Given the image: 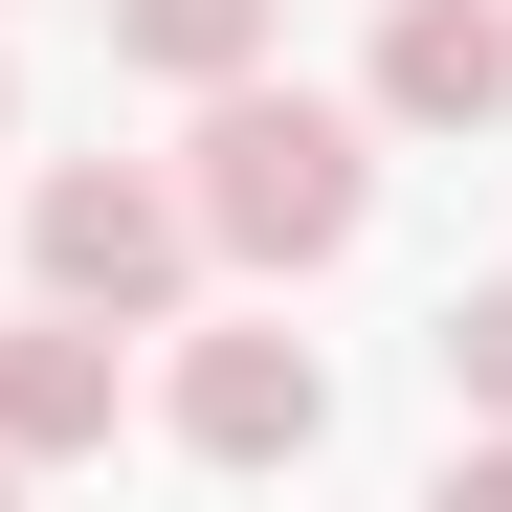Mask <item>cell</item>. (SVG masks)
Returning a JSON list of instances; mask_svg holds the SVG:
<instances>
[{
	"mask_svg": "<svg viewBox=\"0 0 512 512\" xmlns=\"http://www.w3.org/2000/svg\"><path fill=\"white\" fill-rule=\"evenodd\" d=\"M0 134H23V67H0Z\"/></svg>",
	"mask_w": 512,
	"mask_h": 512,
	"instance_id": "obj_9",
	"label": "cell"
},
{
	"mask_svg": "<svg viewBox=\"0 0 512 512\" xmlns=\"http://www.w3.org/2000/svg\"><path fill=\"white\" fill-rule=\"evenodd\" d=\"M23 268H45V312H112V334H156V312H179V268H201V201H179V179H134V156H45Z\"/></svg>",
	"mask_w": 512,
	"mask_h": 512,
	"instance_id": "obj_2",
	"label": "cell"
},
{
	"mask_svg": "<svg viewBox=\"0 0 512 512\" xmlns=\"http://www.w3.org/2000/svg\"><path fill=\"white\" fill-rule=\"evenodd\" d=\"M446 401H468V423H512V290H468V312H446Z\"/></svg>",
	"mask_w": 512,
	"mask_h": 512,
	"instance_id": "obj_7",
	"label": "cell"
},
{
	"mask_svg": "<svg viewBox=\"0 0 512 512\" xmlns=\"http://www.w3.org/2000/svg\"><path fill=\"white\" fill-rule=\"evenodd\" d=\"M179 446H201V468H312V446H334L312 334H179Z\"/></svg>",
	"mask_w": 512,
	"mask_h": 512,
	"instance_id": "obj_3",
	"label": "cell"
},
{
	"mask_svg": "<svg viewBox=\"0 0 512 512\" xmlns=\"http://www.w3.org/2000/svg\"><path fill=\"white\" fill-rule=\"evenodd\" d=\"M446 490H468V512H512V423H490V446H468V468H446Z\"/></svg>",
	"mask_w": 512,
	"mask_h": 512,
	"instance_id": "obj_8",
	"label": "cell"
},
{
	"mask_svg": "<svg viewBox=\"0 0 512 512\" xmlns=\"http://www.w3.org/2000/svg\"><path fill=\"white\" fill-rule=\"evenodd\" d=\"M179 201H201L223 268H334V245L379 223V112L223 67V90H201V156H179Z\"/></svg>",
	"mask_w": 512,
	"mask_h": 512,
	"instance_id": "obj_1",
	"label": "cell"
},
{
	"mask_svg": "<svg viewBox=\"0 0 512 512\" xmlns=\"http://www.w3.org/2000/svg\"><path fill=\"white\" fill-rule=\"evenodd\" d=\"M112 312H23V334H0V468H90L112 446Z\"/></svg>",
	"mask_w": 512,
	"mask_h": 512,
	"instance_id": "obj_4",
	"label": "cell"
},
{
	"mask_svg": "<svg viewBox=\"0 0 512 512\" xmlns=\"http://www.w3.org/2000/svg\"><path fill=\"white\" fill-rule=\"evenodd\" d=\"M112 67H156V90H223V67H268V0H112Z\"/></svg>",
	"mask_w": 512,
	"mask_h": 512,
	"instance_id": "obj_6",
	"label": "cell"
},
{
	"mask_svg": "<svg viewBox=\"0 0 512 512\" xmlns=\"http://www.w3.org/2000/svg\"><path fill=\"white\" fill-rule=\"evenodd\" d=\"M379 112L401 134H490L512 112V0H379Z\"/></svg>",
	"mask_w": 512,
	"mask_h": 512,
	"instance_id": "obj_5",
	"label": "cell"
}]
</instances>
